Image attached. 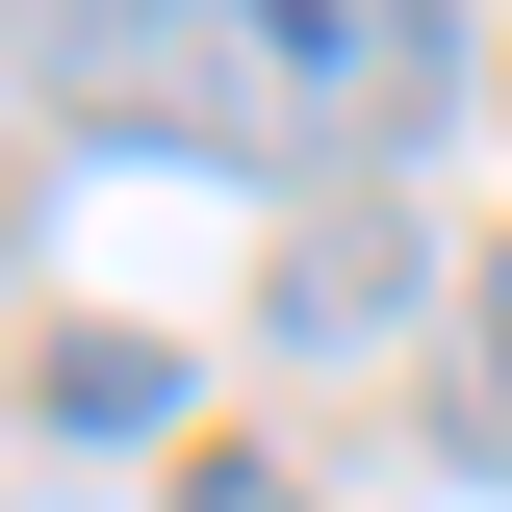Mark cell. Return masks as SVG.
Returning <instances> with one entry per match:
<instances>
[{
  "label": "cell",
  "instance_id": "obj_1",
  "mask_svg": "<svg viewBox=\"0 0 512 512\" xmlns=\"http://www.w3.org/2000/svg\"><path fill=\"white\" fill-rule=\"evenodd\" d=\"M384 77H410V0H256V103H384Z\"/></svg>",
  "mask_w": 512,
  "mask_h": 512
},
{
  "label": "cell",
  "instance_id": "obj_2",
  "mask_svg": "<svg viewBox=\"0 0 512 512\" xmlns=\"http://www.w3.org/2000/svg\"><path fill=\"white\" fill-rule=\"evenodd\" d=\"M180 512H308V487H282V461H231V436H205V461H180Z\"/></svg>",
  "mask_w": 512,
  "mask_h": 512
}]
</instances>
